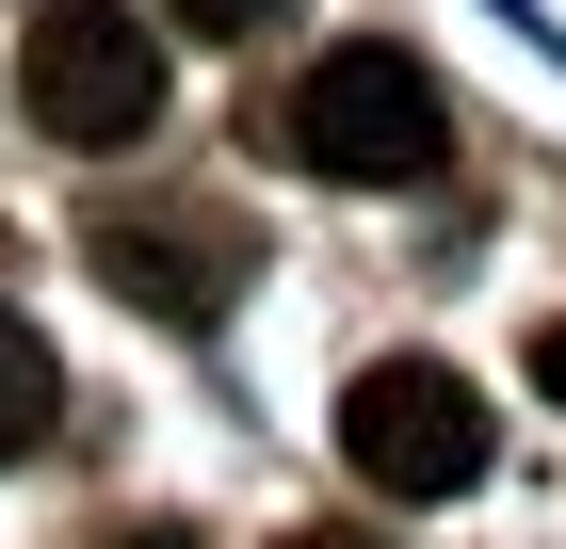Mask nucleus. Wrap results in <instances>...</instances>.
<instances>
[{"mask_svg": "<svg viewBox=\"0 0 566 549\" xmlns=\"http://www.w3.org/2000/svg\"><path fill=\"white\" fill-rule=\"evenodd\" d=\"M82 258L146 307V324H227V307H243V275H260V226L211 211V194H146V211H97Z\"/></svg>", "mask_w": 566, "mask_h": 549, "instance_id": "4", "label": "nucleus"}, {"mask_svg": "<svg viewBox=\"0 0 566 549\" xmlns=\"http://www.w3.org/2000/svg\"><path fill=\"white\" fill-rule=\"evenodd\" d=\"M534 388H551V404H566V324H534Z\"/></svg>", "mask_w": 566, "mask_h": 549, "instance_id": "8", "label": "nucleus"}, {"mask_svg": "<svg viewBox=\"0 0 566 549\" xmlns=\"http://www.w3.org/2000/svg\"><path fill=\"white\" fill-rule=\"evenodd\" d=\"M114 549H211V534H178V517H146V534H114Z\"/></svg>", "mask_w": 566, "mask_h": 549, "instance_id": "9", "label": "nucleus"}, {"mask_svg": "<svg viewBox=\"0 0 566 549\" xmlns=\"http://www.w3.org/2000/svg\"><path fill=\"white\" fill-rule=\"evenodd\" d=\"M49 421H65V372H49V339H33V324H17V307H0V468L33 453V436H49Z\"/></svg>", "mask_w": 566, "mask_h": 549, "instance_id": "5", "label": "nucleus"}, {"mask_svg": "<svg viewBox=\"0 0 566 549\" xmlns=\"http://www.w3.org/2000/svg\"><path fill=\"white\" fill-rule=\"evenodd\" d=\"M485 388L453 372V356H373V372L340 388V468L373 485V502H470L485 485Z\"/></svg>", "mask_w": 566, "mask_h": 549, "instance_id": "3", "label": "nucleus"}, {"mask_svg": "<svg viewBox=\"0 0 566 549\" xmlns=\"http://www.w3.org/2000/svg\"><path fill=\"white\" fill-rule=\"evenodd\" d=\"M275 146H292L307 178H340V194H421V178L453 162V97H437L421 49L356 33V49H324V65L275 97Z\"/></svg>", "mask_w": 566, "mask_h": 549, "instance_id": "1", "label": "nucleus"}, {"mask_svg": "<svg viewBox=\"0 0 566 549\" xmlns=\"http://www.w3.org/2000/svg\"><path fill=\"white\" fill-rule=\"evenodd\" d=\"M17 97L65 162H114L163 129V33L130 0H33V49H17Z\"/></svg>", "mask_w": 566, "mask_h": 549, "instance_id": "2", "label": "nucleus"}, {"mask_svg": "<svg viewBox=\"0 0 566 549\" xmlns=\"http://www.w3.org/2000/svg\"><path fill=\"white\" fill-rule=\"evenodd\" d=\"M275 549H389V534H356V517H307V534H275Z\"/></svg>", "mask_w": 566, "mask_h": 549, "instance_id": "7", "label": "nucleus"}, {"mask_svg": "<svg viewBox=\"0 0 566 549\" xmlns=\"http://www.w3.org/2000/svg\"><path fill=\"white\" fill-rule=\"evenodd\" d=\"M178 33H211V49H243V33H275V17H292V0H163Z\"/></svg>", "mask_w": 566, "mask_h": 549, "instance_id": "6", "label": "nucleus"}]
</instances>
